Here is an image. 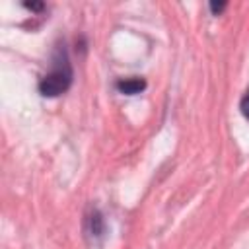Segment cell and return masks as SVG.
<instances>
[{"instance_id": "obj_1", "label": "cell", "mask_w": 249, "mask_h": 249, "mask_svg": "<svg viewBox=\"0 0 249 249\" xmlns=\"http://www.w3.org/2000/svg\"><path fill=\"white\" fill-rule=\"evenodd\" d=\"M72 84V66L68 60V54L64 49H58L53 56L51 70L41 78L39 91L47 97H56L64 93Z\"/></svg>"}, {"instance_id": "obj_2", "label": "cell", "mask_w": 249, "mask_h": 249, "mask_svg": "<svg viewBox=\"0 0 249 249\" xmlns=\"http://www.w3.org/2000/svg\"><path fill=\"white\" fill-rule=\"evenodd\" d=\"M144 88H146V82L142 78H124V80H119L117 82V89L121 93H124V95L140 93Z\"/></svg>"}, {"instance_id": "obj_3", "label": "cell", "mask_w": 249, "mask_h": 249, "mask_svg": "<svg viewBox=\"0 0 249 249\" xmlns=\"http://www.w3.org/2000/svg\"><path fill=\"white\" fill-rule=\"evenodd\" d=\"M239 109H241L243 117H245V119H249V88H247V91H245V93H243V97H241Z\"/></svg>"}, {"instance_id": "obj_4", "label": "cell", "mask_w": 249, "mask_h": 249, "mask_svg": "<svg viewBox=\"0 0 249 249\" xmlns=\"http://www.w3.org/2000/svg\"><path fill=\"white\" fill-rule=\"evenodd\" d=\"M224 8H226V2H210V10L214 14H220Z\"/></svg>"}, {"instance_id": "obj_5", "label": "cell", "mask_w": 249, "mask_h": 249, "mask_svg": "<svg viewBox=\"0 0 249 249\" xmlns=\"http://www.w3.org/2000/svg\"><path fill=\"white\" fill-rule=\"evenodd\" d=\"M23 6L29 8V10H35V12H37V10H43V4H41V2H25Z\"/></svg>"}]
</instances>
